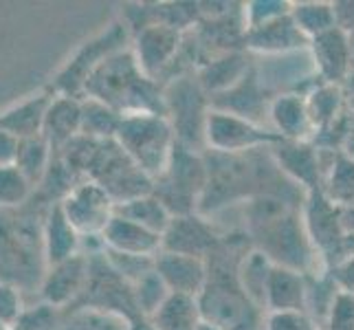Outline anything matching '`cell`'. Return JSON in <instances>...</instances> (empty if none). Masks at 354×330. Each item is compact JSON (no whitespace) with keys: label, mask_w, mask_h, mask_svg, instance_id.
Segmentation results:
<instances>
[{"label":"cell","mask_w":354,"mask_h":330,"mask_svg":"<svg viewBox=\"0 0 354 330\" xmlns=\"http://www.w3.org/2000/svg\"><path fill=\"white\" fill-rule=\"evenodd\" d=\"M82 97H93L119 110L128 113H163V95L158 93L154 82L139 71L130 51H119L97 68L84 86Z\"/></svg>","instance_id":"6da1fadb"},{"label":"cell","mask_w":354,"mask_h":330,"mask_svg":"<svg viewBox=\"0 0 354 330\" xmlns=\"http://www.w3.org/2000/svg\"><path fill=\"white\" fill-rule=\"evenodd\" d=\"M115 141L143 174L156 181L165 172L174 152L176 134L163 113H128L121 115Z\"/></svg>","instance_id":"7a4b0ae2"},{"label":"cell","mask_w":354,"mask_h":330,"mask_svg":"<svg viewBox=\"0 0 354 330\" xmlns=\"http://www.w3.org/2000/svg\"><path fill=\"white\" fill-rule=\"evenodd\" d=\"M209 113V100L196 77L178 75L163 93V115L172 124L176 143L196 150L203 143L205 119Z\"/></svg>","instance_id":"3957f363"},{"label":"cell","mask_w":354,"mask_h":330,"mask_svg":"<svg viewBox=\"0 0 354 330\" xmlns=\"http://www.w3.org/2000/svg\"><path fill=\"white\" fill-rule=\"evenodd\" d=\"M260 251L277 266L295 268L308 275L315 262V247L295 214H266L260 220Z\"/></svg>","instance_id":"277c9868"},{"label":"cell","mask_w":354,"mask_h":330,"mask_svg":"<svg viewBox=\"0 0 354 330\" xmlns=\"http://www.w3.org/2000/svg\"><path fill=\"white\" fill-rule=\"evenodd\" d=\"M198 306L203 322L214 324L223 330H260L258 315L260 309L253 306L249 297L240 291L236 275L229 277L227 273L218 275L209 268L205 291L198 295Z\"/></svg>","instance_id":"5b68a950"},{"label":"cell","mask_w":354,"mask_h":330,"mask_svg":"<svg viewBox=\"0 0 354 330\" xmlns=\"http://www.w3.org/2000/svg\"><path fill=\"white\" fill-rule=\"evenodd\" d=\"M128 42V29L126 24H113L108 27V31L100 33L97 38L84 44L75 57L62 68V73L57 75L55 91L57 95H68L82 100V93L86 82L91 80L93 73L100 68L106 59H111L119 51H124V46Z\"/></svg>","instance_id":"8992f818"},{"label":"cell","mask_w":354,"mask_h":330,"mask_svg":"<svg viewBox=\"0 0 354 330\" xmlns=\"http://www.w3.org/2000/svg\"><path fill=\"white\" fill-rule=\"evenodd\" d=\"M282 141L273 130H266L260 124H253L249 119L225 113L209 106V113L205 119L203 143L218 154H240L247 150H255L260 145H273Z\"/></svg>","instance_id":"52a82bcc"},{"label":"cell","mask_w":354,"mask_h":330,"mask_svg":"<svg viewBox=\"0 0 354 330\" xmlns=\"http://www.w3.org/2000/svg\"><path fill=\"white\" fill-rule=\"evenodd\" d=\"M71 227L77 231L80 238H97L115 216V203L102 185L95 181L84 178L75 183L66 196L57 203Z\"/></svg>","instance_id":"ba28073f"},{"label":"cell","mask_w":354,"mask_h":330,"mask_svg":"<svg viewBox=\"0 0 354 330\" xmlns=\"http://www.w3.org/2000/svg\"><path fill=\"white\" fill-rule=\"evenodd\" d=\"M91 282V255L77 253L73 258L44 268L40 279V302L62 311L75 304Z\"/></svg>","instance_id":"9c48e42d"},{"label":"cell","mask_w":354,"mask_h":330,"mask_svg":"<svg viewBox=\"0 0 354 330\" xmlns=\"http://www.w3.org/2000/svg\"><path fill=\"white\" fill-rule=\"evenodd\" d=\"M304 229L315 251H319L324 260H330L333 264L344 260L346 234L339 223V207L328 201L322 190L310 192L304 214Z\"/></svg>","instance_id":"30bf717a"},{"label":"cell","mask_w":354,"mask_h":330,"mask_svg":"<svg viewBox=\"0 0 354 330\" xmlns=\"http://www.w3.org/2000/svg\"><path fill=\"white\" fill-rule=\"evenodd\" d=\"M180 51V31L167 27L163 22H148L139 27L137 38H134L132 57L139 71L148 80H156L163 75L174 64Z\"/></svg>","instance_id":"8fae6325"},{"label":"cell","mask_w":354,"mask_h":330,"mask_svg":"<svg viewBox=\"0 0 354 330\" xmlns=\"http://www.w3.org/2000/svg\"><path fill=\"white\" fill-rule=\"evenodd\" d=\"M154 271L163 279L169 293L187 297H198L207 286V279H209V264H207V260L172 251L156 253Z\"/></svg>","instance_id":"7c38bea8"},{"label":"cell","mask_w":354,"mask_h":330,"mask_svg":"<svg viewBox=\"0 0 354 330\" xmlns=\"http://www.w3.org/2000/svg\"><path fill=\"white\" fill-rule=\"evenodd\" d=\"M218 249V234L212 223L198 214L176 216L161 236V251H172L183 255H194V258H212Z\"/></svg>","instance_id":"4fadbf2b"},{"label":"cell","mask_w":354,"mask_h":330,"mask_svg":"<svg viewBox=\"0 0 354 330\" xmlns=\"http://www.w3.org/2000/svg\"><path fill=\"white\" fill-rule=\"evenodd\" d=\"M310 55L317 66V73L324 84H335L350 77L352 68V40L350 33L341 31L339 27L326 31L310 40Z\"/></svg>","instance_id":"5bb4252c"},{"label":"cell","mask_w":354,"mask_h":330,"mask_svg":"<svg viewBox=\"0 0 354 330\" xmlns=\"http://www.w3.org/2000/svg\"><path fill=\"white\" fill-rule=\"evenodd\" d=\"M100 242L108 253L134 255V258H156V253L161 251V236L117 214L102 231Z\"/></svg>","instance_id":"9a60e30c"},{"label":"cell","mask_w":354,"mask_h":330,"mask_svg":"<svg viewBox=\"0 0 354 330\" xmlns=\"http://www.w3.org/2000/svg\"><path fill=\"white\" fill-rule=\"evenodd\" d=\"M273 158L284 174L308 192L322 190V161L308 141H277L273 143Z\"/></svg>","instance_id":"2e32d148"},{"label":"cell","mask_w":354,"mask_h":330,"mask_svg":"<svg viewBox=\"0 0 354 330\" xmlns=\"http://www.w3.org/2000/svg\"><path fill=\"white\" fill-rule=\"evenodd\" d=\"M308 275L273 264L264 293V313L306 311Z\"/></svg>","instance_id":"e0dca14e"},{"label":"cell","mask_w":354,"mask_h":330,"mask_svg":"<svg viewBox=\"0 0 354 330\" xmlns=\"http://www.w3.org/2000/svg\"><path fill=\"white\" fill-rule=\"evenodd\" d=\"M80 130H82V100L68 95H53L44 115L42 137L57 152L75 137H80Z\"/></svg>","instance_id":"ac0fdd59"},{"label":"cell","mask_w":354,"mask_h":330,"mask_svg":"<svg viewBox=\"0 0 354 330\" xmlns=\"http://www.w3.org/2000/svg\"><path fill=\"white\" fill-rule=\"evenodd\" d=\"M244 42L253 51L266 55H286L292 51H299V48H306L310 44L299 33L295 24H292L288 14L268 24H262V27L244 31Z\"/></svg>","instance_id":"d6986e66"},{"label":"cell","mask_w":354,"mask_h":330,"mask_svg":"<svg viewBox=\"0 0 354 330\" xmlns=\"http://www.w3.org/2000/svg\"><path fill=\"white\" fill-rule=\"evenodd\" d=\"M40 236H42V255L46 266L64 262L73 258V255L82 253V238L64 218L57 203L48 207Z\"/></svg>","instance_id":"ffe728a7"},{"label":"cell","mask_w":354,"mask_h":330,"mask_svg":"<svg viewBox=\"0 0 354 330\" xmlns=\"http://www.w3.org/2000/svg\"><path fill=\"white\" fill-rule=\"evenodd\" d=\"M268 119L273 124V132L282 141H308L315 132L304 104V95L282 93L268 104Z\"/></svg>","instance_id":"44dd1931"},{"label":"cell","mask_w":354,"mask_h":330,"mask_svg":"<svg viewBox=\"0 0 354 330\" xmlns=\"http://www.w3.org/2000/svg\"><path fill=\"white\" fill-rule=\"evenodd\" d=\"M249 64L240 53H223L205 62L198 71V84L207 95H223L249 75ZM212 100V97H209Z\"/></svg>","instance_id":"7402d4cb"},{"label":"cell","mask_w":354,"mask_h":330,"mask_svg":"<svg viewBox=\"0 0 354 330\" xmlns=\"http://www.w3.org/2000/svg\"><path fill=\"white\" fill-rule=\"evenodd\" d=\"M51 97L53 95L40 93V95L29 97V100L16 104L14 108L5 110V113L0 115V130L14 134L18 139L40 137L44 115H46L48 104H51Z\"/></svg>","instance_id":"603a6c76"},{"label":"cell","mask_w":354,"mask_h":330,"mask_svg":"<svg viewBox=\"0 0 354 330\" xmlns=\"http://www.w3.org/2000/svg\"><path fill=\"white\" fill-rule=\"evenodd\" d=\"M154 330H198L203 324V315L198 306V297L174 295L169 293L152 317H148Z\"/></svg>","instance_id":"cb8c5ba5"},{"label":"cell","mask_w":354,"mask_h":330,"mask_svg":"<svg viewBox=\"0 0 354 330\" xmlns=\"http://www.w3.org/2000/svg\"><path fill=\"white\" fill-rule=\"evenodd\" d=\"M271 268L273 262L260 249L244 253L240 262L236 264V282L240 291L260 311H264V293H266V282L268 275H271Z\"/></svg>","instance_id":"d4e9b609"},{"label":"cell","mask_w":354,"mask_h":330,"mask_svg":"<svg viewBox=\"0 0 354 330\" xmlns=\"http://www.w3.org/2000/svg\"><path fill=\"white\" fill-rule=\"evenodd\" d=\"M115 214L132 220V223H137L143 229L154 231L158 236H163L169 223H172V214L165 210V205L158 201L152 192L132 201H126L121 205H115Z\"/></svg>","instance_id":"484cf974"},{"label":"cell","mask_w":354,"mask_h":330,"mask_svg":"<svg viewBox=\"0 0 354 330\" xmlns=\"http://www.w3.org/2000/svg\"><path fill=\"white\" fill-rule=\"evenodd\" d=\"M121 124V113L93 97H82L80 134L93 141H113Z\"/></svg>","instance_id":"4316f807"},{"label":"cell","mask_w":354,"mask_h":330,"mask_svg":"<svg viewBox=\"0 0 354 330\" xmlns=\"http://www.w3.org/2000/svg\"><path fill=\"white\" fill-rule=\"evenodd\" d=\"M53 156H55V150L40 134V137L20 139V148H18V156L14 165L20 169V174L27 178L33 187H38L53 163Z\"/></svg>","instance_id":"83f0119b"},{"label":"cell","mask_w":354,"mask_h":330,"mask_svg":"<svg viewBox=\"0 0 354 330\" xmlns=\"http://www.w3.org/2000/svg\"><path fill=\"white\" fill-rule=\"evenodd\" d=\"M304 104H306L313 130L319 132L341 115V110H344V91H341V86H335V84H322V86L313 89L304 97Z\"/></svg>","instance_id":"f1b7e54d"},{"label":"cell","mask_w":354,"mask_h":330,"mask_svg":"<svg viewBox=\"0 0 354 330\" xmlns=\"http://www.w3.org/2000/svg\"><path fill=\"white\" fill-rule=\"evenodd\" d=\"M288 16L308 42L337 27L333 3H290Z\"/></svg>","instance_id":"f546056e"},{"label":"cell","mask_w":354,"mask_h":330,"mask_svg":"<svg viewBox=\"0 0 354 330\" xmlns=\"http://www.w3.org/2000/svg\"><path fill=\"white\" fill-rule=\"evenodd\" d=\"M322 192L337 207H354V158L344 152L335 156Z\"/></svg>","instance_id":"4dcf8cb0"},{"label":"cell","mask_w":354,"mask_h":330,"mask_svg":"<svg viewBox=\"0 0 354 330\" xmlns=\"http://www.w3.org/2000/svg\"><path fill=\"white\" fill-rule=\"evenodd\" d=\"M130 293H132V304H134V311H137L139 317H152L161 304L167 300L169 291L163 284V279L156 275V271H148L145 275H141L137 282L130 284Z\"/></svg>","instance_id":"1f68e13d"},{"label":"cell","mask_w":354,"mask_h":330,"mask_svg":"<svg viewBox=\"0 0 354 330\" xmlns=\"http://www.w3.org/2000/svg\"><path fill=\"white\" fill-rule=\"evenodd\" d=\"M33 185L20 174V169L16 165L0 167V210L11 212L18 210L24 203L31 199Z\"/></svg>","instance_id":"d6a6232c"},{"label":"cell","mask_w":354,"mask_h":330,"mask_svg":"<svg viewBox=\"0 0 354 330\" xmlns=\"http://www.w3.org/2000/svg\"><path fill=\"white\" fill-rule=\"evenodd\" d=\"M288 11L290 3H282V0H255V3H247L242 9V27L244 31L262 27V24L286 16Z\"/></svg>","instance_id":"836d02e7"},{"label":"cell","mask_w":354,"mask_h":330,"mask_svg":"<svg viewBox=\"0 0 354 330\" xmlns=\"http://www.w3.org/2000/svg\"><path fill=\"white\" fill-rule=\"evenodd\" d=\"M11 330H62L59 311L40 302V304H35V306L24 309L20 320Z\"/></svg>","instance_id":"e575fe53"},{"label":"cell","mask_w":354,"mask_h":330,"mask_svg":"<svg viewBox=\"0 0 354 330\" xmlns=\"http://www.w3.org/2000/svg\"><path fill=\"white\" fill-rule=\"evenodd\" d=\"M262 330H322V324L315 322L306 311H284L266 313Z\"/></svg>","instance_id":"d590c367"},{"label":"cell","mask_w":354,"mask_h":330,"mask_svg":"<svg viewBox=\"0 0 354 330\" xmlns=\"http://www.w3.org/2000/svg\"><path fill=\"white\" fill-rule=\"evenodd\" d=\"M324 324L328 330H354V295L339 291Z\"/></svg>","instance_id":"8d00e7d4"},{"label":"cell","mask_w":354,"mask_h":330,"mask_svg":"<svg viewBox=\"0 0 354 330\" xmlns=\"http://www.w3.org/2000/svg\"><path fill=\"white\" fill-rule=\"evenodd\" d=\"M24 309L27 306H24L22 291L14 284L0 282V324L14 328Z\"/></svg>","instance_id":"74e56055"},{"label":"cell","mask_w":354,"mask_h":330,"mask_svg":"<svg viewBox=\"0 0 354 330\" xmlns=\"http://www.w3.org/2000/svg\"><path fill=\"white\" fill-rule=\"evenodd\" d=\"M330 279L341 293L354 295V255H348L346 260L333 264L330 268Z\"/></svg>","instance_id":"f35d334b"},{"label":"cell","mask_w":354,"mask_h":330,"mask_svg":"<svg viewBox=\"0 0 354 330\" xmlns=\"http://www.w3.org/2000/svg\"><path fill=\"white\" fill-rule=\"evenodd\" d=\"M18 148H20V139L5 130H0V167L16 163Z\"/></svg>","instance_id":"ab89813d"},{"label":"cell","mask_w":354,"mask_h":330,"mask_svg":"<svg viewBox=\"0 0 354 330\" xmlns=\"http://www.w3.org/2000/svg\"><path fill=\"white\" fill-rule=\"evenodd\" d=\"M335 9V18H337V27L341 31H354V3H333Z\"/></svg>","instance_id":"60d3db41"},{"label":"cell","mask_w":354,"mask_h":330,"mask_svg":"<svg viewBox=\"0 0 354 330\" xmlns=\"http://www.w3.org/2000/svg\"><path fill=\"white\" fill-rule=\"evenodd\" d=\"M339 223L344 234L354 238V207H339Z\"/></svg>","instance_id":"b9f144b4"},{"label":"cell","mask_w":354,"mask_h":330,"mask_svg":"<svg viewBox=\"0 0 354 330\" xmlns=\"http://www.w3.org/2000/svg\"><path fill=\"white\" fill-rule=\"evenodd\" d=\"M126 330H154V328L148 320H145V317H134V320L128 322Z\"/></svg>","instance_id":"7bdbcfd3"},{"label":"cell","mask_w":354,"mask_h":330,"mask_svg":"<svg viewBox=\"0 0 354 330\" xmlns=\"http://www.w3.org/2000/svg\"><path fill=\"white\" fill-rule=\"evenodd\" d=\"M198 330H223V328H218V326H214V324H207V322H203Z\"/></svg>","instance_id":"ee69618b"},{"label":"cell","mask_w":354,"mask_h":330,"mask_svg":"<svg viewBox=\"0 0 354 330\" xmlns=\"http://www.w3.org/2000/svg\"><path fill=\"white\" fill-rule=\"evenodd\" d=\"M0 330H11V328H7V326H3V324H0Z\"/></svg>","instance_id":"f6af8a7d"}]
</instances>
